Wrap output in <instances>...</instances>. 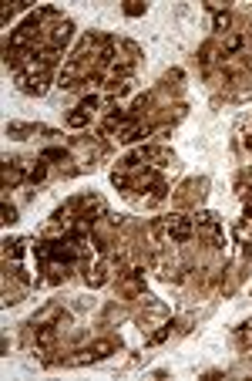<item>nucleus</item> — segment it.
<instances>
[{
	"label": "nucleus",
	"mask_w": 252,
	"mask_h": 381,
	"mask_svg": "<svg viewBox=\"0 0 252 381\" xmlns=\"http://www.w3.org/2000/svg\"><path fill=\"white\" fill-rule=\"evenodd\" d=\"M168 233L175 236V239H189L192 236V223L185 216H168Z\"/></svg>",
	"instance_id": "1"
},
{
	"label": "nucleus",
	"mask_w": 252,
	"mask_h": 381,
	"mask_svg": "<svg viewBox=\"0 0 252 381\" xmlns=\"http://www.w3.org/2000/svg\"><path fill=\"white\" fill-rule=\"evenodd\" d=\"M111 351H115V341H98L94 348H88V351H84V358H81V361H101V358H108Z\"/></svg>",
	"instance_id": "2"
},
{
	"label": "nucleus",
	"mask_w": 252,
	"mask_h": 381,
	"mask_svg": "<svg viewBox=\"0 0 252 381\" xmlns=\"http://www.w3.org/2000/svg\"><path fill=\"white\" fill-rule=\"evenodd\" d=\"M168 334H172V324H162V327H158V331H155V334L148 337V344H162V341H165Z\"/></svg>",
	"instance_id": "3"
},
{
	"label": "nucleus",
	"mask_w": 252,
	"mask_h": 381,
	"mask_svg": "<svg viewBox=\"0 0 252 381\" xmlns=\"http://www.w3.org/2000/svg\"><path fill=\"white\" fill-rule=\"evenodd\" d=\"M67 37H71V24H61V27H54V44H67Z\"/></svg>",
	"instance_id": "4"
},
{
	"label": "nucleus",
	"mask_w": 252,
	"mask_h": 381,
	"mask_svg": "<svg viewBox=\"0 0 252 381\" xmlns=\"http://www.w3.org/2000/svg\"><path fill=\"white\" fill-rule=\"evenodd\" d=\"M44 175H47V169H44V165H41V162H37V165H34V169H30V182H41V179H44Z\"/></svg>",
	"instance_id": "5"
},
{
	"label": "nucleus",
	"mask_w": 252,
	"mask_h": 381,
	"mask_svg": "<svg viewBox=\"0 0 252 381\" xmlns=\"http://www.w3.org/2000/svg\"><path fill=\"white\" fill-rule=\"evenodd\" d=\"M229 27V14H215V31H225Z\"/></svg>",
	"instance_id": "6"
},
{
	"label": "nucleus",
	"mask_w": 252,
	"mask_h": 381,
	"mask_svg": "<svg viewBox=\"0 0 252 381\" xmlns=\"http://www.w3.org/2000/svg\"><path fill=\"white\" fill-rule=\"evenodd\" d=\"M111 182H115V186H118V189H128V186H131V182H128L125 175H118V172H115V175H111Z\"/></svg>",
	"instance_id": "7"
},
{
	"label": "nucleus",
	"mask_w": 252,
	"mask_h": 381,
	"mask_svg": "<svg viewBox=\"0 0 252 381\" xmlns=\"http://www.w3.org/2000/svg\"><path fill=\"white\" fill-rule=\"evenodd\" d=\"M94 105H98V98H94V95H88V98L81 101V108H84V111H88V108H94Z\"/></svg>",
	"instance_id": "8"
},
{
	"label": "nucleus",
	"mask_w": 252,
	"mask_h": 381,
	"mask_svg": "<svg viewBox=\"0 0 252 381\" xmlns=\"http://www.w3.org/2000/svg\"><path fill=\"white\" fill-rule=\"evenodd\" d=\"M14 220H17V213H14L10 206H3V223H14Z\"/></svg>",
	"instance_id": "9"
},
{
	"label": "nucleus",
	"mask_w": 252,
	"mask_h": 381,
	"mask_svg": "<svg viewBox=\"0 0 252 381\" xmlns=\"http://www.w3.org/2000/svg\"><path fill=\"white\" fill-rule=\"evenodd\" d=\"M44 159H64V149H47Z\"/></svg>",
	"instance_id": "10"
}]
</instances>
